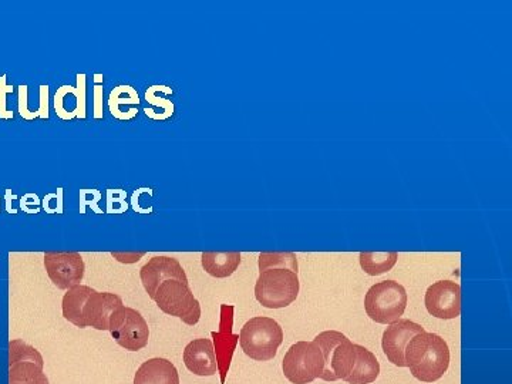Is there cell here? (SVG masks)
I'll use <instances>...</instances> for the list:
<instances>
[{
    "mask_svg": "<svg viewBox=\"0 0 512 384\" xmlns=\"http://www.w3.org/2000/svg\"><path fill=\"white\" fill-rule=\"evenodd\" d=\"M406 367L417 380L433 383L441 379L450 366V349L446 340L436 333L424 332L414 336L404 352Z\"/></svg>",
    "mask_w": 512,
    "mask_h": 384,
    "instance_id": "6da1fadb",
    "label": "cell"
},
{
    "mask_svg": "<svg viewBox=\"0 0 512 384\" xmlns=\"http://www.w3.org/2000/svg\"><path fill=\"white\" fill-rule=\"evenodd\" d=\"M284 342V330L275 319L256 316L242 326L239 343L245 355L258 362L274 359Z\"/></svg>",
    "mask_w": 512,
    "mask_h": 384,
    "instance_id": "7a4b0ae2",
    "label": "cell"
},
{
    "mask_svg": "<svg viewBox=\"0 0 512 384\" xmlns=\"http://www.w3.org/2000/svg\"><path fill=\"white\" fill-rule=\"evenodd\" d=\"M45 268L53 284L59 289H70L83 281V256L79 252L50 251L45 254Z\"/></svg>",
    "mask_w": 512,
    "mask_h": 384,
    "instance_id": "9c48e42d",
    "label": "cell"
},
{
    "mask_svg": "<svg viewBox=\"0 0 512 384\" xmlns=\"http://www.w3.org/2000/svg\"><path fill=\"white\" fill-rule=\"evenodd\" d=\"M9 384H49L43 366L35 362H15L10 365Z\"/></svg>",
    "mask_w": 512,
    "mask_h": 384,
    "instance_id": "7402d4cb",
    "label": "cell"
},
{
    "mask_svg": "<svg viewBox=\"0 0 512 384\" xmlns=\"http://www.w3.org/2000/svg\"><path fill=\"white\" fill-rule=\"evenodd\" d=\"M39 89V107H37V110H30L29 121L35 120L36 117H40V119L43 120L49 119V86H46V84H42V86H40Z\"/></svg>",
    "mask_w": 512,
    "mask_h": 384,
    "instance_id": "83f0119b",
    "label": "cell"
},
{
    "mask_svg": "<svg viewBox=\"0 0 512 384\" xmlns=\"http://www.w3.org/2000/svg\"><path fill=\"white\" fill-rule=\"evenodd\" d=\"M360 266L370 276H379L392 271L399 255L397 252H360Z\"/></svg>",
    "mask_w": 512,
    "mask_h": 384,
    "instance_id": "44dd1931",
    "label": "cell"
},
{
    "mask_svg": "<svg viewBox=\"0 0 512 384\" xmlns=\"http://www.w3.org/2000/svg\"><path fill=\"white\" fill-rule=\"evenodd\" d=\"M407 308V292L396 281H382L373 285L365 296L367 316L382 325H392L402 318Z\"/></svg>",
    "mask_w": 512,
    "mask_h": 384,
    "instance_id": "5b68a950",
    "label": "cell"
},
{
    "mask_svg": "<svg viewBox=\"0 0 512 384\" xmlns=\"http://www.w3.org/2000/svg\"><path fill=\"white\" fill-rule=\"evenodd\" d=\"M323 357H325V370L320 377L326 382L345 380L352 373L356 363L355 343L338 330H326L315 338Z\"/></svg>",
    "mask_w": 512,
    "mask_h": 384,
    "instance_id": "277c9868",
    "label": "cell"
},
{
    "mask_svg": "<svg viewBox=\"0 0 512 384\" xmlns=\"http://www.w3.org/2000/svg\"><path fill=\"white\" fill-rule=\"evenodd\" d=\"M141 100L134 87L117 86L109 96V109L111 116L117 120H131L138 114Z\"/></svg>",
    "mask_w": 512,
    "mask_h": 384,
    "instance_id": "e0dca14e",
    "label": "cell"
},
{
    "mask_svg": "<svg viewBox=\"0 0 512 384\" xmlns=\"http://www.w3.org/2000/svg\"><path fill=\"white\" fill-rule=\"evenodd\" d=\"M163 92H173V89H170L168 86H160V84H157V86H151L146 92L147 103L156 107V109H160L156 120H167L174 114L175 109L173 101L160 97V93Z\"/></svg>",
    "mask_w": 512,
    "mask_h": 384,
    "instance_id": "d4e9b609",
    "label": "cell"
},
{
    "mask_svg": "<svg viewBox=\"0 0 512 384\" xmlns=\"http://www.w3.org/2000/svg\"><path fill=\"white\" fill-rule=\"evenodd\" d=\"M29 205H32L36 210H39L40 200L36 194H26L25 197L22 198V201H20V207H22V210L28 211Z\"/></svg>",
    "mask_w": 512,
    "mask_h": 384,
    "instance_id": "1f68e13d",
    "label": "cell"
},
{
    "mask_svg": "<svg viewBox=\"0 0 512 384\" xmlns=\"http://www.w3.org/2000/svg\"><path fill=\"white\" fill-rule=\"evenodd\" d=\"M185 366L197 376H214L218 372V359L210 339H195L185 346Z\"/></svg>",
    "mask_w": 512,
    "mask_h": 384,
    "instance_id": "5bb4252c",
    "label": "cell"
},
{
    "mask_svg": "<svg viewBox=\"0 0 512 384\" xmlns=\"http://www.w3.org/2000/svg\"><path fill=\"white\" fill-rule=\"evenodd\" d=\"M43 208L49 214H62L63 212V190L59 188L57 192L53 194H47L45 200H43Z\"/></svg>",
    "mask_w": 512,
    "mask_h": 384,
    "instance_id": "f546056e",
    "label": "cell"
},
{
    "mask_svg": "<svg viewBox=\"0 0 512 384\" xmlns=\"http://www.w3.org/2000/svg\"><path fill=\"white\" fill-rule=\"evenodd\" d=\"M35 362L37 365L45 366V360L37 349L20 339L10 340L9 343V365L15 362Z\"/></svg>",
    "mask_w": 512,
    "mask_h": 384,
    "instance_id": "cb8c5ba5",
    "label": "cell"
},
{
    "mask_svg": "<svg viewBox=\"0 0 512 384\" xmlns=\"http://www.w3.org/2000/svg\"><path fill=\"white\" fill-rule=\"evenodd\" d=\"M109 332L121 348L131 352L146 348L150 339L146 319L136 309L127 306H121L110 316Z\"/></svg>",
    "mask_w": 512,
    "mask_h": 384,
    "instance_id": "ba28073f",
    "label": "cell"
},
{
    "mask_svg": "<svg viewBox=\"0 0 512 384\" xmlns=\"http://www.w3.org/2000/svg\"><path fill=\"white\" fill-rule=\"evenodd\" d=\"M424 303L434 318L456 319L461 313V286L454 281L436 282L427 289Z\"/></svg>",
    "mask_w": 512,
    "mask_h": 384,
    "instance_id": "30bf717a",
    "label": "cell"
},
{
    "mask_svg": "<svg viewBox=\"0 0 512 384\" xmlns=\"http://www.w3.org/2000/svg\"><path fill=\"white\" fill-rule=\"evenodd\" d=\"M134 384H180V375L170 360L153 357L138 367Z\"/></svg>",
    "mask_w": 512,
    "mask_h": 384,
    "instance_id": "2e32d148",
    "label": "cell"
},
{
    "mask_svg": "<svg viewBox=\"0 0 512 384\" xmlns=\"http://www.w3.org/2000/svg\"><path fill=\"white\" fill-rule=\"evenodd\" d=\"M9 93H13V86H8L6 84V76H0V119L10 120L15 117L13 111L8 110V106H6V96Z\"/></svg>",
    "mask_w": 512,
    "mask_h": 384,
    "instance_id": "f1b7e54d",
    "label": "cell"
},
{
    "mask_svg": "<svg viewBox=\"0 0 512 384\" xmlns=\"http://www.w3.org/2000/svg\"><path fill=\"white\" fill-rule=\"evenodd\" d=\"M301 289L298 274L286 268L261 271L255 284V298L268 309H281L296 301Z\"/></svg>",
    "mask_w": 512,
    "mask_h": 384,
    "instance_id": "3957f363",
    "label": "cell"
},
{
    "mask_svg": "<svg viewBox=\"0 0 512 384\" xmlns=\"http://www.w3.org/2000/svg\"><path fill=\"white\" fill-rule=\"evenodd\" d=\"M127 192L123 190H107V212L121 214L127 211Z\"/></svg>",
    "mask_w": 512,
    "mask_h": 384,
    "instance_id": "484cf974",
    "label": "cell"
},
{
    "mask_svg": "<svg viewBox=\"0 0 512 384\" xmlns=\"http://www.w3.org/2000/svg\"><path fill=\"white\" fill-rule=\"evenodd\" d=\"M69 101L64 120L86 119V74H77L76 87L62 86L55 94L56 113Z\"/></svg>",
    "mask_w": 512,
    "mask_h": 384,
    "instance_id": "9a60e30c",
    "label": "cell"
},
{
    "mask_svg": "<svg viewBox=\"0 0 512 384\" xmlns=\"http://www.w3.org/2000/svg\"><path fill=\"white\" fill-rule=\"evenodd\" d=\"M92 291L93 288H90V286L76 285L67 289V292L64 293L62 302L64 319L72 322L77 328L82 325L83 306Z\"/></svg>",
    "mask_w": 512,
    "mask_h": 384,
    "instance_id": "ffe728a7",
    "label": "cell"
},
{
    "mask_svg": "<svg viewBox=\"0 0 512 384\" xmlns=\"http://www.w3.org/2000/svg\"><path fill=\"white\" fill-rule=\"evenodd\" d=\"M101 200L100 191L97 190H82L80 191V212L84 214L86 212V208L90 207L97 214H101L99 208V202Z\"/></svg>",
    "mask_w": 512,
    "mask_h": 384,
    "instance_id": "4316f807",
    "label": "cell"
},
{
    "mask_svg": "<svg viewBox=\"0 0 512 384\" xmlns=\"http://www.w3.org/2000/svg\"><path fill=\"white\" fill-rule=\"evenodd\" d=\"M284 375L293 384H309L320 379L325 370V357L315 340L296 342L282 362Z\"/></svg>",
    "mask_w": 512,
    "mask_h": 384,
    "instance_id": "8992f818",
    "label": "cell"
},
{
    "mask_svg": "<svg viewBox=\"0 0 512 384\" xmlns=\"http://www.w3.org/2000/svg\"><path fill=\"white\" fill-rule=\"evenodd\" d=\"M158 308L167 315L180 318L187 325H197L201 319V305L190 286L175 279H168L158 286L154 295Z\"/></svg>",
    "mask_w": 512,
    "mask_h": 384,
    "instance_id": "52a82bcc",
    "label": "cell"
},
{
    "mask_svg": "<svg viewBox=\"0 0 512 384\" xmlns=\"http://www.w3.org/2000/svg\"><path fill=\"white\" fill-rule=\"evenodd\" d=\"M421 332H424L423 326L409 319H400L387 326L382 339L384 355L394 366L406 367L404 352H406L407 343Z\"/></svg>",
    "mask_w": 512,
    "mask_h": 384,
    "instance_id": "7c38bea8",
    "label": "cell"
},
{
    "mask_svg": "<svg viewBox=\"0 0 512 384\" xmlns=\"http://www.w3.org/2000/svg\"><path fill=\"white\" fill-rule=\"evenodd\" d=\"M202 268L214 278H228L241 264V254L235 251L204 252L201 255Z\"/></svg>",
    "mask_w": 512,
    "mask_h": 384,
    "instance_id": "ac0fdd59",
    "label": "cell"
},
{
    "mask_svg": "<svg viewBox=\"0 0 512 384\" xmlns=\"http://www.w3.org/2000/svg\"><path fill=\"white\" fill-rule=\"evenodd\" d=\"M356 363L352 373L346 377L349 384H370L376 382L380 375V363L370 350L363 346L355 345Z\"/></svg>",
    "mask_w": 512,
    "mask_h": 384,
    "instance_id": "d6986e66",
    "label": "cell"
},
{
    "mask_svg": "<svg viewBox=\"0 0 512 384\" xmlns=\"http://www.w3.org/2000/svg\"><path fill=\"white\" fill-rule=\"evenodd\" d=\"M121 306H124L123 301L116 293L97 292L96 289H93L84 303L80 328H89L90 326L97 330H109L110 316Z\"/></svg>",
    "mask_w": 512,
    "mask_h": 384,
    "instance_id": "4fadbf2b",
    "label": "cell"
},
{
    "mask_svg": "<svg viewBox=\"0 0 512 384\" xmlns=\"http://www.w3.org/2000/svg\"><path fill=\"white\" fill-rule=\"evenodd\" d=\"M259 272L269 268H286L299 272L298 256L293 252H262L258 259Z\"/></svg>",
    "mask_w": 512,
    "mask_h": 384,
    "instance_id": "603a6c76",
    "label": "cell"
},
{
    "mask_svg": "<svg viewBox=\"0 0 512 384\" xmlns=\"http://www.w3.org/2000/svg\"><path fill=\"white\" fill-rule=\"evenodd\" d=\"M94 119H103V86L94 87Z\"/></svg>",
    "mask_w": 512,
    "mask_h": 384,
    "instance_id": "4dcf8cb0",
    "label": "cell"
},
{
    "mask_svg": "<svg viewBox=\"0 0 512 384\" xmlns=\"http://www.w3.org/2000/svg\"><path fill=\"white\" fill-rule=\"evenodd\" d=\"M141 282H143L144 289L151 299L156 295L158 286L163 284L168 279H175V281L184 282L188 284L187 274H185L183 265L178 262V259L171 258V256H154L140 271Z\"/></svg>",
    "mask_w": 512,
    "mask_h": 384,
    "instance_id": "8fae6325",
    "label": "cell"
}]
</instances>
